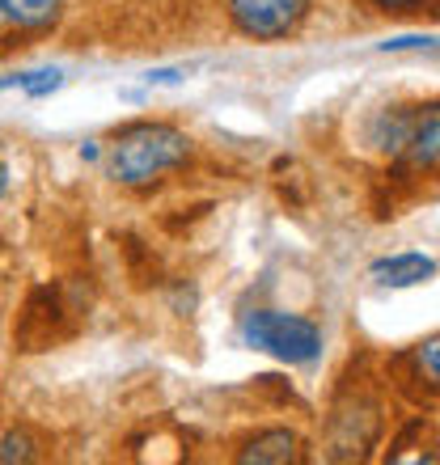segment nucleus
Masks as SVG:
<instances>
[{
  "instance_id": "nucleus-10",
  "label": "nucleus",
  "mask_w": 440,
  "mask_h": 465,
  "mask_svg": "<svg viewBox=\"0 0 440 465\" xmlns=\"http://www.w3.org/2000/svg\"><path fill=\"white\" fill-rule=\"evenodd\" d=\"M403 364H411L406 381H411V385H419V390H428V398H432V393H436V385H440V339L432 334L428 343H415L411 351L403 355Z\"/></svg>"
},
{
  "instance_id": "nucleus-7",
  "label": "nucleus",
  "mask_w": 440,
  "mask_h": 465,
  "mask_svg": "<svg viewBox=\"0 0 440 465\" xmlns=\"http://www.w3.org/2000/svg\"><path fill=\"white\" fill-rule=\"evenodd\" d=\"M436 275V258L432 254H390V258H377L368 267V280L381 283V288H415V283H428Z\"/></svg>"
},
{
  "instance_id": "nucleus-9",
  "label": "nucleus",
  "mask_w": 440,
  "mask_h": 465,
  "mask_svg": "<svg viewBox=\"0 0 440 465\" xmlns=\"http://www.w3.org/2000/svg\"><path fill=\"white\" fill-rule=\"evenodd\" d=\"M440 119H436V106H432L424 119H419V127L411 132V140H406V148L398 153V161L403 165H411L415 173H432L436 170V153H440Z\"/></svg>"
},
{
  "instance_id": "nucleus-8",
  "label": "nucleus",
  "mask_w": 440,
  "mask_h": 465,
  "mask_svg": "<svg viewBox=\"0 0 440 465\" xmlns=\"http://www.w3.org/2000/svg\"><path fill=\"white\" fill-rule=\"evenodd\" d=\"M428 111L432 106H390V111H381L377 119H373V127H368V144L381 148V153H390V157H398L406 148V140H411V132L419 127V119Z\"/></svg>"
},
{
  "instance_id": "nucleus-13",
  "label": "nucleus",
  "mask_w": 440,
  "mask_h": 465,
  "mask_svg": "<svg viewBox=\"0 0 440 465\" xmlns=\"http://www.w3.org/2000/svg\"><path fill=\"white\" fill-rule=\"evenodd\" d=\"M368 5L381 13H415V9H424L428 0H368Z\"/></svg>"
},
{
  "instance_id": "nucleus-3",
  "label": "nucleus",
  "mask_w": 440,
  "mask_h": 465,
  "mask_svg": "<svg viewBox=\"0 0 440 465\" xmlns=\"http://www.w3.org/2000/svg\"><path fill=\"white\" fill-rule=\"evenodd\" d=\"M225 5H229V22L237 25V35L255 38V43L293 38L314 9V0H225Z\"/></svg>"
},
{
  "instance_id": "nucleus-6",
  "label": "nucleus",
  "mask_w": 440,
  "mask_h": 465,
  "mask_svg": "<svg viewBox=\"0 0 440 465\" xmlns=\"http://www.w3.org/2000/svg\"><path fill=\"white\" fill-rule=\"evenodd\" d=\"M64 0H0V38L47 35L60 22Z\"/></svg>"
},
{
  "instance_id": "nucleus-11",
  "label": "nucleus",
  "mask_w": 440,
  "mask_h": 465,
  "mask_svg": "<svg viewBox=\"0 0 440 465\" xmlns=\"http://www.w3.org/2000/svg\"><path fill=\"white\" fill-rule=\"evenodd\" d=\"M64 85V73L60 68H38V73H17L9 81H0V89H22L25 98H47L55 89Z\"/></svg>"
},
{
  "instance_id": "nucleus-2",
  "label": "nucleus",
  "mask_w": 440,
  "mask_h": 465,
  "mask_svg": "<svg viewBox=\"0 0 440 465\" xmlns=\"http://www.w3.org/2000/svg\"><path fill=\"white\" fill-rule=\"evenodd\" d=\"M242 339L255 351L280 360V364H314L322 355V326L305 313H284V309H255L242 322Z\"/></svg>"
},
{
  "instance_id": "nucleus-1",
  "label": "nucleus",
  "mask_w": 440,
  "mask_h": 465,
  "mask_svg": "<svg viewBox=\"0 0 440 465\" xmlns=\"http://www.w3.org/2000/svg\"><path fill=\"white\" fill-rule=\"evenodd\" d=\"M195 153V140L174 127V123H132L115 135V144L106 153V170L110 178L127 191H145V186L161 183L165 173L183 170Z\"/></svg>"
},
{
  "instance_id": "nucleus-5",
  "label": "nucleus",
  "mask_w": 440,
  "mask_h": 465,
  "mask_svg": "<svg viewBox=\"0 0 440 465\" xmlns=\"http://www.w3.org/2000/svg\"><path fill=\"white\" fill-rule=\"evenodd\" d=\"M237 461L242 465H288V461H305V440L293 428H263L255 436H245L237 444Z\"/></svg>"
},
{
  "instance_id": "nucleus-14",
  "label": "nucleus",
  "mask_w": 440,
  "mask_h": 465,
  "mask_svg": "<svg viewBox=\"0 0 440 465\" xmlns=\"http://www.w3.org/2000/svg\"><path fill=\"white\" fill-rule=\"evenodd\" d=\"M9 186H13V173H9V161H5V153H0V199L9 195Z\"/></svg>"
},
{
  "instance_id": "nucleus-4",
  "label": "nucleus",
  "mask_w": 440,
  "mask_h": 465,
  "mask_svg": "<svg viewBox=\"0 0 440 465\" xmlns=\"http://www.w3.org/2000/svg\"><path fill=\"white\" fill-rule=\"evenodd\" d=\"M68 334V305L60 301L55 288H35L30 301H25V313L17 322V343L22 351H47L51 343H60Z\"/></svg>"
},
{
  "instance_id": "nucleus-12",
  "label": "nucleus",
  "mask_w": 440,
  "mask_h": 465,
  "mask_svg": "<svg viewBox=\"0 0 440 465\" xmlns=\"http://www.w3.org/2000/svg\"><path fill=\"white\" fill-rule=\"evenodd\" d=\"M43 457V436L35 428H17L0 440V461H38Z\"/></svg>"
}]
</instances>
